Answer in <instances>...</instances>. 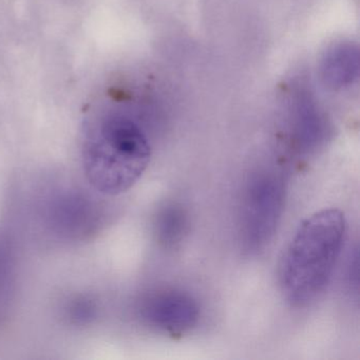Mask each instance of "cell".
Returning a JSON list of instances; mask_svg holds the SVG:
<instances>
[{"label": "cell", "instance_id": "1", "mask_svg": "<svg viewBox=\"0 0 360 360\" xmlns=\"http://www.w3.org/2000/svg\"><path fill=\"white\" fill-rule=\"evenodd\" d=\"M345 214L326 208L305 219L282 257L279 282L284 298L305 307L319 298L332 278L345 241Z\"/></svg>", "mask_w": 360, "mask_h": 360}, {"label": "cell", "instance_id": "2", "mask_svg": "<svg viewBox=\"0 0 360 360\" xmlns=\"http://www.w3.org/2000/svg\"><path fill=\"white\" fill-rule=\"evenodd\" d=\"M151 147L130 117L109 113L88 126L82 144V167L92 188L102 195L129 191L148 167Z\"/></svg>", "mask_w": 360, "mask_h": 360}, {"label": "cell", "instance_id": "5", "mask_svg": "<svg viewBox=\"0 0 360 360\" xmlns=\"http://www.w3.org/2000/svg\"><path fill=\"white\" fill-rule=\"evenodd\" d=\"M188 229V214L180 204H166L158 212L155 220V233L163 248H176L184 240Z\"/></svg>", "mask_w": 360, "mask_h": 360}, {"label": "cell", "instance_id": "3", "mask_svg": "<svg viewBox=\"0 0 360 360\" xmlns=\"http://www.w3.org/2000/svg\"><path fill=\"white\" fill-rule=\"evenodd\" d=\"M283 205L282 179L266 170L252 174L240 208V243L246 254H259L269 245L277 231Z\"/></svg>", "mask_w": 360, "mask_h": 360}, {"label": "cell", "instance_id": "4", "mask_svg": "<svg viewBox=\"0 0 360 360\" xmlns=\"http://www.w3.org/2000/svg\"><path fill=\"white\" fill-rule=\"evenodd\" d=\"M143 320L172 337L182 336L197 326L200 307L195 299L180 290L164 288L151 292L141 303Z\"/></svg>", "mask_w": 360, "mask_h": 360}, {"label": "cell", "instance_id": "6", "mask_svg": "<svg viewBox=\"0 0 360 360\" xmlns=\"http://www.w3.org/2000/svg\"><path fill=\"white\" fill-rule=\"evenodd\" d=\"M357 68L356 53L351 48H339L333 51L326 62V77L335 85L345 84Z\"/></svg>", "mask_w": 360, "mask_h": 360}]
</instances>
